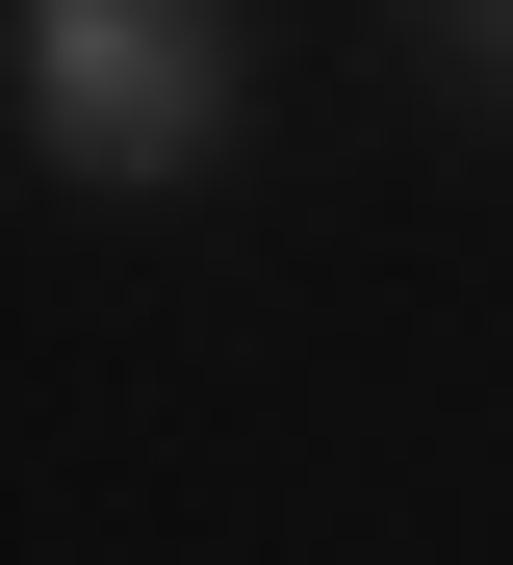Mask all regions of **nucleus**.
<instances>
[{
	"label": "nucleus",
	"mask_w": 513,
	"mask_h": 565,
	"mask_svg": "<svg viewBox=\"0 0 513 565\" xmlns=\"http://www.w3.org/2000/svg\"><path fill=\"white\" fill-rule=\"evenodd\" d=\"M462 77H488V104H513V26H462Z\"/></svg>",
	"instance_id": "f03ea898"
},
{
	"label": "nucleus",
	"mask_w": 513,
	"mask_h": 565,
	"mask_svg": "<svg viewBox=\"0 0 513 565\" xmlns=\"http://www.w3.org/2000/svg\"><path fill=\"white\" fill-rule=\"evenodd\" d=\"M0 104H26L52 180H205L232 154V26L205 0H26V52H0Z\"/></svg>",
	"instance_id": "f257e3e1"
}]
</instances>
